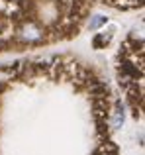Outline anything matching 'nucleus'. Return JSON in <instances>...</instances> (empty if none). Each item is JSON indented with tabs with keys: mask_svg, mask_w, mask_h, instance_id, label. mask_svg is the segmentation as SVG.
<instances>
[{
	"mask_svg": "<svg viewBox=\"0 0 145 155\" xmlns=\"http://www.w3.org/2000/svg\"><path fill=\"white\" fill-rule=\"evenodd\" d=\"M49 41H53V31L35 22L34 18L22 16L14 22V34H12L14 47H39Z\"/></svg>",
	"mask_w": 145,
	"mask_h": 155,
	"instance_id": "obj_1",
	"label": "nucleus"
},
{
	"mask_svg": "<svg viewBox=\"0 0 145 155\" xmlns=\"http://www.w3.org/2000/svg\"><path fill=\"white\" fill-rule=\"evenodd\" d=\"M126 116H127V104L122 98H112L110 106H108V114H106V126L110 130H122L126 124Z\"/></svg>",
	"mask_w": 145,
	"mask_h": 155,
	"instance_id": "obj_2",
	"label": "nucleus"
},
{
	"mask_svg": "<svg viewBox=\"0 0 145 155\" xmlns=\"http://www.w3.org/2000/svg\"><path fill=\"white\" fill-rule=\"evenodd\" d=\"M18 81V65H0V88Z\"/></svg>",
	"mask_w": 145,
	"mask_h": 155,
	"instance_id": "obj_3",
	"label": "nucleus"
},
{
	"mask_svg": "<svg viewBox=\"0 0 145 155\" xmlns=\"http://www.w3.org/2000/svg\"><path fill=\"white\" fill-rule=\"evenodd\" d=\"M110 22V18H108L106 14H100V12H96V14H90L88 16V20H86V28L90 31H98V30H102L106 24Z\"/></svg>",
	"mask_w": 145,
	"mask_h": 155,
	"instance_id": "obj_4",
	"label": "nucleus"
},
{
	"mask_svg": "<svg viewBox=\"0 0 145 155\" xmlns=\"http://www.w3.org/2000/svg\"><path fill=\"white\" fill-rule=\"evenodd\" d=\"M112 38H114V35H112L110 31L98 30V34H94V38H92V47H94V49H106L112 43Z\"/></svg>",
	"mask_w": 145,
	"mask_h": 155,
	"instance_id": "obj_5",
	"label": "nucleus"
},
{
	"mask_svg": "<svg viewBox=\"0 0 145 155\" xmlns=\"http://www.w3.org/2000/svg\"><path fill=\"white\" fill-rule=\"evenodd\" d=\"M143 39H145V24H143V20H139L137 26L131 28L130 35H127V41L135 43V45H143Z\"/></svg>",
	"mask_w": 145,
	"mask_h": 155,
	"instance_id": "obj_6",
	"label": "nucleus"
},
{
	"mask_svg": "<svg viewBox=\"0 0 145 155\" xmlns=\"http://www.w3.org/2000/svg\"><path fill=\"white\" fill-rule=\"evenodd\" d=\"M94 155H118V151H116V147L108 140H104V141H100V145L96 147Z\"/></svg>",
	"mask_w": 145,
	"mask_h": 155,
	"instance_id": "obj_7",
	"label": "nucleus"
},
{
	"mask_svg": "<svg viewBox=\"0 0 145 155\" xmlns=\"http://www.w3.org/2000/svg\"><path fill=\"white\" fill-rule=\"evenodd\" d=\"M0 94H2V88H0Z\"/></svg>",
	"mask_w": 145,
	"mask_h": 155,
	"instance_id": "obj_8",
	"label": "nucleus"
}]
</instances>
